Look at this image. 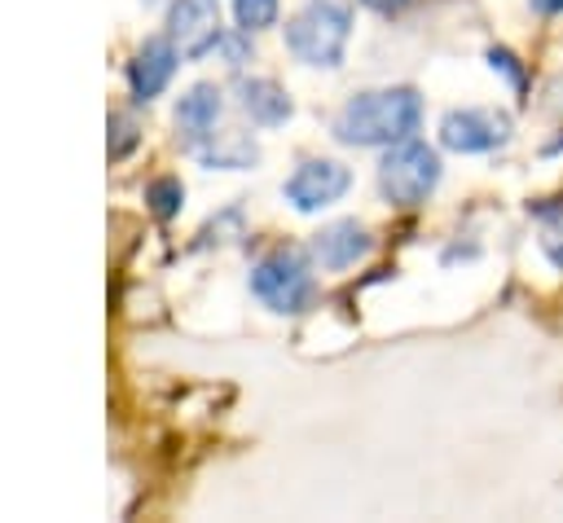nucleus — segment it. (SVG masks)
<instances>
[{
  "mask_svg": "<svg viewBox=\"0 0 563 523\" xmlns=\"http://www.w3.org/2000/svg\"><path fill=\"white\" fill-rule=\"evenodd\" d=\"M194 154H198V163L202 167H224V171H238V167H251L255 158H260V149H255V141L251 136H242V132H211L202 145H194Z\"/></svg>",
  "mask_w": 563,
  "mask_h": 523,
  "instance_id": "12",
  "label": "nucleus"
},
{
  "mask_svg": "<svg viewBox=\"0 0 563 523\" xmlns=\"http://www.w3.org/2000/svg\"><path fill=\"white\" fill-rule=\"evenodd\" d=\"M308 251H312V259H317L321 268L339 272V268H352L356 259H365L369 233H365L356 220H334V224H325L321 233H312Z\"/></svg>",
  "mask_w": 563,
  "mask_h": 523,
  "instance_id": "9",
  "label": "nucleus"
},
{
  "mask_svg": "<svg viewBox=\"0 0 563 523\" xmlns=\"http://www.w3.org/2000/svg\"><path fill=\"white\" fill-rule=\"evenodd\" d=\"M347 185H352V171L343 167V163H334V158H308V163H299L295 167V176L282 185V198L295 207V211H321V207H330V202H339L343 193H347Z\"/></svg>",
  "mask_w": 563,
  "mask_h": 523,
  "instance_id": "6",
  "label": "nucleus"
},
{
  "mask_svg": "<svg viewBox=\"0 0 563 523\" xmlns=\"http://www.w3.org/2000/svg\"><path fill=\"white\" fill-rule=\"evenodd\" d=\"M277 0H233V18L242 31H264L277 22Z\"/></svg>",
  "mask_w": 563,
  "mask_h": 523,
  "instance_id": "15",
  "label": "nucleus"
},
{
  "mask_svg": "<svg viewBox=\"0 0 563 523\" xmlns=\"http://www.w3.org/2000/svg\"><path fill=\"white\" fill-rule=\"evenodd\" d=\"M216 119H220V88L216 84H194L180 101H176V127L185 136V145H202L211 132H216Z\"/></svg>",
  "mask_w": 563,
  "mask_h": 523,
  "instance_id": "10",
  "label": "nucleus"
},
{
  "mask_svg": "<svg viewBox=\"0 0 563 523\" xmlns=\"http://www.w3.org/2000/svg\"><path fill=\"white\" fill-rule=\"evenodd\" d=\"M422 123V97L413 88H369L356 92L334 114V141L343 145H396L409 141Z\"/></svg>",
  "mask_w": 563,
  "mask_h": 523,
  "instance_id": "1",
  "label": "nucleus"
},
{
  "mask_svg": "<svg viewBox=\"0 0 563 523\" xmlns=\"http://www.w3.org/2000/svg\"><path fill=\"white\" fill-rule=\"evenodd\" d=\"M238 97H242V110L251 114V123H260V127H277L295 114V105L277 79H242Z\"/></svg>",
  "mask_w": 563,
  "mask_h": 523,
  "instance_id": "11",
  "label": "nucleus"
},
{
  "mask_svg": "<svg viewBox=\"0 0 563 523\" xmlns=\"http://www.w3.org/2000/svg\"><path fill=\"white\" fill-rule=\"evenodd\" d=\"M251 290L273 312H303L312 299V268L299 251H273L255 264Z\"/></svg>",
  "mask_w": 563,
  "mask_h": 523,
  "instance_id": "4",
  "label": "nucleus"
},
{
  "mask_svg": "<svg viewBox=\"0 0 563 523\" xmlns=\"http://www.w3.org/2000/svg\"><path fill=\"white\" fill-rule=\"evenodd\" d=\"M110 127H114V141H110V158H123V154L136 145V123H132L128 114H114V119H110Z\"/></svg>",
  "mask_w": 563,
  "mask_h": 523,
  "instance_id": "16",
  "label": "nucleus"
},
{
  "mask_svg": "<svg viewBox=\"0 0 563 523\" xmlns=\"http://www.w3.org/2000/svg\"><path fill=\"white\" fill-rule=\"evenodd\" d=\"M440 185V154L427 141H396L378 163V193L391 207H418Z\"/></svg>",
  "mask_w": 563,
  "mask_h": 523,
  "instance_id": "3",
  "label": "nucleus"
},
{
  "mask_svg": "<svg viewBox=\"0 0 563 523\" xmlns=\"http://www.w3.org/2000/svg\"><path fill=\"white\" fill-rule=\"evenodd\" d=\"M506 136H510V119L501 110L466 105V110H449L440 119V145L453 149V154H488Z\"/></svg>",
  "mask_w": 563,
  "mask_h": 523,
  "instance_id": "5",
  "label": "nucleus"
},
{
  "mask_svg": "<svg viewBox=\"0 0 563 523\" xmlns=\"http://www.w3.org/2000/svg\"><path fill=\"white\" fill-rule=\"evenodd\" d=\"M352 35V9L347 0H308L290 22H286V48L303 66H339L343 48Z\"/></svg>",
  "mask_w": 563,
  "mask_h": 523,
  "instance_id": "2",
  "label": "nucleus"
},
{
  "mask_svg": "<svg viewBox=\"0 0 563 523\" xmlns=\"http://www.w3.org/2000/svg\"><path fill=\"white\" fill-rule=\"evenodd\" d=\"M365 9H374V13H383V18H391V13H400V9H409V0H361Z\"/></svg>",
  "mask_w": 563,
  "mask_h": 523,
  "instance_id": "18",
  "label": "nucleus"
},
{
  "mask_svg": "<svg viewBox=\"0 0 563 523\" xmlns=\"http://www.w3.org/2000/svg\"><path fill=\"white\" fill-rule=\"evenodd\" d=\"M537 237H541V251L550 255V264L563 268V202L537 207Z\"/></svg>",
  "mask_w": 563,
  "mask_h": 523,
  "instance_id": "13",
  "label": "nucleus"
},
{
  "mask_svg": "<svg viewBox=\"0 0 563 523\" xmlns=\"http://www.w3.org/2000/svg\"><path fill=\"white\" fill-rule=\"evenodd\" d=\"M176 62H180L176 40H172V35H150V40L136 48V57L128 62V84H132V97H136V101H154V97H158V92L172 84Z\"/></svg>",
  "mask_w": 563,
  "mask_h": 523,
  "instance_id": "7",
  "label": "nucleus"
},
{
  "mask_svg": "<svg viewBox=\"0 0 563 523\" xmlns=\"http://www.w3.org/2000/svg\"><path fill=\"white\" fill-rule=\"evenodd\" d=\"M488 62H493V70H506L515 88H523V70H519L515 53H506V48H488Z\"/></svg>",
  "mask_w": 563,
  "mask_h": 523,
  "instance_id": "17",
  "label": "nucleus"
},
{
  "mask_svg": "<svg viewBox=\"0 0 563 523\" xmlns=\"http://www.w3.org/2000/svg\"><path fill=\"white\" fill-rule=\"evenodd\" d=\"M145 202H150V211H154L158 220H172V215L180 211V202H185V185H180L176 176H158V180H150Z\"/></svg>",
  "mask_w": 563,
  "mask_h": 523,
  "instance_id": "14",
  "label": "nucleus"
},
{
  "mask_svg": "<svg viewBox=\"0 0 563 523\" xmlns=\"http://www.w3.org/2000/svg\"><path fill=\"white\" fill-rule=\"evenodd\" d=\"M167 35L176 40V48L185 57H202L220 44V18L211 9V0H176L167 13Z\"/></svg>",
  "mask_w": 563,
  "mask_h": 523,
  "instance_id": "8",
  "label": "nucleus"
},
{
  "mask_svg": "<svg viewBox=\"0 0 563 523\" xmlns=\"http://www.w3.org/2000/svg\"><path fill=\"white\" fill-rule=\"evenodd\" d=\"M532 9L545 13V18H554V13H563V0H532Z\"/></svg>",
  "mask_w": 563,
  "mask_h": 523,
  "instance_id": "19",
  "label": "nucleus"
}]
</instances>
